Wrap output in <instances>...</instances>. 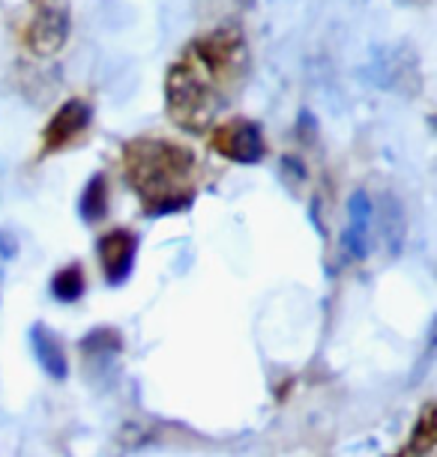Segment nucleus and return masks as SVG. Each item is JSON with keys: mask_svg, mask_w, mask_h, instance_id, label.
I'll return each mask as SVG.
<instances>
[{"mask_svg": "<svg viewBox=\"0 0 437 457\" xmlns=\"http://www.w3.org/2000/svg\"><path fill=\"white\" fill-rule=\"evenodd\" d=\"M210 146L219 153V156L240 162V165H255V162H261L264 153H267L261 129L255 126L252 120H243V117L222 123L216 132H213Z\"/></svg>", "mask_w": 437, "mask_h": 457, "instance_id": "20e7f679", "label": "nucleus"}, {"mask_svg": "<svg viewBox=\"0 0 437 457\" xmlns=\"http://www.w3.org/2000/svg\"><path fill=\"white\" fill-rule=\"evenodd\" d=\"M123 170L139 192L144 212H180L192 204L198 162L186 146L162 137H135L123 150Z\"/></svg>", "mask_w": 437, "mask_h": 457, "instance_id": "f03ea898", "label": "nucleus"}, {"mask_svg": "<svg viewBox=\"0 0 437 457\" xmlns=\"http://www.w3.org/2000/svg\"><path fill=\"white\" fill-rule=\"evenodd\" d=\"M383 230H387L383 237H387L390 252L399 254L401 252V243H405L408 224H405V210L399 206L396 197H387V206H383Z\"/></svg>", "mask_w": 437, "mask_h": 457, "instance_id": "1a4fd4ad", "label": "nucleus"}, {"mask_svg": "<svg viewBox=\"0 0 437 457\" xmlns=\"http://www.w3.org/2000/svg\"><path fill=\"white\" fill-rule=\"evenodd\" d=\"M72 12L70 0H33V12L24 30V42L37 57H51L70 39Z\"/></svg>", "mask_w": 437, "mask_h": 457, "instance_id": "7ed1b4c3", "label": "nucleus"}, {"mask_svg": "<svg viewBox=\"0 0 437 457\" xmlns=\"http://www.w3.org/2000/svg\"><path fill=\"white\" fill-rule=\"evenodd\" d=\"M368 239H372V201H368L366 192H354L348 201V228L345 237H341V245L354 261H366Z\"/></svg>", "mask_w": 437, "mask_h": 457, "instance_id": "0eeeda50", "label": "nucleus"}, {"mask_svg": "<svg viewBox=\"0 0 437 457\" xmlns=\"http://www.w3.org/2000/svg\"><path fill=\"white\" fill-rule=\"evenodd\" d=\"M30 344H33V353H37V361L42 365L48 377L55 379H63L70 374V365H66V353L60 347V341L51 335L46 326H33L30 329Z\"/></svg>", "mask_w": 437, "mask_h": 457, "instance_id": "6e6552de", "label": "nucleus"}, {"mask_svg": "<svg viewBox=\"0 0 437 457\" xmlns=\"http://www.w3.org/2000/svg\"><path fill=\"white\" fill-rule=\"evenodd\" d=\"M135 254H139V237L132 230H111L99 239V263L111 284H123L130 278Z\"/></svg>", "mask_w": 437, "mask_h": 457, "instance_id": "423d86ee", "label": "nucleus"}, {"mask_svg": "<svg viewBox=\"0 0 437 457\" xmlns=\"http://www.w3.org/2000/svg\"><path fill=\"white\" fill-rule=\"evenodd\" d=\"M79 210L84 215V221H97V219L105 215V179H102V177L90 179L88 188H84V195H81Z\"/></svg>", "mask_w": 437, "mask_h": 457, "instance_id": "9b49d317", "label": "nucleus"}, {"mask_svg": "<svg viewBox=\"0 0 437 457\" xmlns=\"http://www.w3.org/2000/svg\"><path fill=\"white\" fill-rule=\"evenodd\" d=\"M434 439H437L434 407L428 403V407L423 410V419H419V425L414 428V439H410V452H416V457H425V454L434 448Z\"/></svg>", "mask_w": 437, "mask_h": 457, "instance_id": "f8f14e48", "label": "nucleus"}, {"mask_svg": "<svg viewBox=\"0 0 437 457\" xmlns=\"http://www.w3.org/2000/svg\"><path fill=\"white\" fill-rule=\"evenodd\" d=\"M51 293L60 299V302H75L84 293V275H81V266H66L60 270L55 278H51Z\"/></svg>", "mask_w": 437, "mask_h": 457, "instance_id": "9d476101", "label": "nucleus"}, {"mask_svg": "<svg viewBox=\"0 0 437 457\" xmlns=\"http://www.w3.org/2000/svg\"><path fill=\"white\" fill-rule=\"evenodd\" d=\"M90 126V105L81 99H70L57 108V114L51 117V123L46 126V135H42V144H46V153H57L66 150L70 144H75L84 135V129Z\"/></svg>", "mask_w": 437, "mask_h": 457, "instance_id": "39448f33", "label": "nucleus"}, {"mask_svg": "<svg viewBox=\"0 0 437 457\" xmlns=\"http://www.w3.org/2000/svg\"><path fill=\"white\" fill-rule=\"evenodd\" d=\"M246 63V42L240 30L219 28L195 39L168 72V111L189 132H201L216 117L228 90Z\"/></svg>", "mask_w": 437, "mask_h": 457, "instance_id": "f257e3e1", "label": "nucleus"}]
</instances>
